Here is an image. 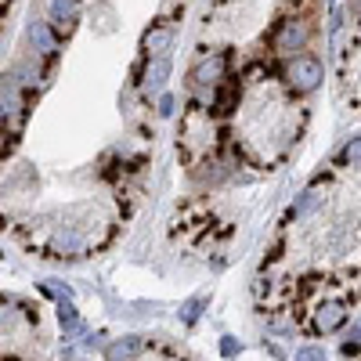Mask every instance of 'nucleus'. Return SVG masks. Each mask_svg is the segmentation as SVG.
I'll list each match as a JSON object with an SVG mask.
<instances>
[{"mask_svg":"<svg viewBox=\"0 0 361 361\" xmlns=\"http://www.w3.org/2000/svg\"><path fill=\"white\" fill-rule=\"evenodd\" d=\"M311 37H314V22L311 18H304V15L282 18L275 25V33H271V51H275L279 58H296V54L307 51Z\"/></svg>","mask_w":361,"mask_h":361,"instance_id":"f257e3e1","label":"nucleus"},{"mask_svg":"<svg viewBox=\"0 0 361 361\" xmlns=\"http://www.w3.org/2000/svg\"><path fill=\"white\" fill-rule=\"evenodd\" d=\"M25 116H29L25 90H22L11 76H4V80H0V130L15 134V130L25 123Z\"/></svg>","mask_w":361,"mask_h":361,"instance_id":"f03ea898","label":"nucleus"},{"mask_svg":"<svg viewBox=\"0 0 361 361\" xmlns=\"http://www.w3.org/2000/svg\"><path fill=\"white\" fill-rule=\"evenodd\" d=\"M282 80L293 94H311V90H318V83L325 80V69L314 54H296V58H289Z\"/></svg>","mask_w":361,"mask_h":361,"instance_id":"7ed1b4c3","label":"nucleus"},{"mask_svg":"<svg viewBox=\"0 0 361 361\" xmlns=\"http://www.w3.org/2000/svg\"><path fill=\"white\" fill-rule=\"evenodd\" d=\"M87 253H90V238L80 224H62L47 243V257H54V260H80Z\"/></svg>","mask_w":361,"mask_h":361,"instance_id":"20e7f679","label":"nucleus"},{"mask_svg":"<svg viewBox=\"0 0 361 361\" xmlns=\"http://www.w3.org/2000/svg\"><path fill=\"white\" fill-rule=\"evenodd\" d=\"M228 69H231L228 51L202 54L199 62H195V69H192V87H199V90H214L221 80H228Z\"/></svg>","mask_w":361,"mask_h":361,"instance_id":"39448f33","label":"nucleus"},{"mask_svg":"<svg viewBox=\"0 0 361 361\" xmlns=\"http://www.w3.org/2000/svg\"><path fill=\"white\" fill-rule=\"evenodd\" d=\"M173 73V62H170V54H159V58H145V69L137 76V87L145 90L148 98L152 94H163L166 90V80Z\"/></svg>","mask_w":361,"mask_h":361,"instance_id":"423d86ee","label":"nucleus"},{"mask_svg":"<svg viewBox=\"0 0 361 361\" xmlns=\"http://www.w3.org/2000/svg\"><path fill=\"white\" fill-rule=\"evenodd\" d=\"M347 318H350V311H347L343 300H325V304H318L314 314H311V333H318V336L336 333V329L347 325Z\"/></svg>","mask_w":361,"mask_h":361,"instance_id":"0eeeda50","label":"nucleus"},{"mask_svg":"<svg viewBox=\"0 0 361 361\" xmlns=\"http://www.w3.org/2000/svg\"><path fill=\"white\" fill-rule=\"evenodd\" d=\"M29 44H33L37 58H54L62 51V33L51 22H29Z\"/></svg>","mask_w":361,"mask_h":361,"instance_id":"6e6552de","label":"nucleus"},{"mask_svg":"<svg viewBox=\"0 0 361 361\" xmlns=\"http://www.w3.org/2000/svg\"><path fill=\"white\" fill-rule=\"evenodd\" d=\"M173 37H177V29H173L170 22H152V29H145V37H141V51H145V58L170 54Z\"/></svg>","mask_w":361,"mask_h":361,"instance_id":"1a4fd4ad","label":"nucleus"},{"mask_svg":"<svg viewBox=\"0 0 361 361\" xmlns=\"http://www.w3.org/2000/svg\"><path fill=\"white\" fill-rule=\"evenodd\" d=\"M80 15H83V0H51V8H47V22L58 33H69L80 22Z\"/></svg>","mask_w":361,"mask_h":361,"instance_id":"9d476101","label":"nucleus"},{"mask_svg":"<svg viewBox=\"0 0 361 361\" xmlns=\"http://www.w3.org/2000/svg\"><path fill=\"white\" fill-rule=\"evenodd\" d=\"M141 350H145V340L141 336H119V340H112L105 347V357L109 361H134Z\"/></svg>","mask_w":361,"mask_h":361,"instance_id":"9b49d317","label":"nucleus"},{"mask_svg":"<svg viewBox=\"0 0 361 361\" xmlns=\"http://www.w3.org/2000/svg\"><path fill=\"white\" fill-rule=\"evenodd\" d=\"M58 322H62V333H66V336H73L76 329H80V314H76V307H73L69 296L58 304Z\"/></svg>","mask_w":361,"mask_h":361,"instance_id":"f8f14e48","label":"nucleus"},{"mask_svg":"<svg viewBox=\"0 0 361 361\" xmlns=\"http://www.w3.org/2000/svg\"><path fill=\"white\" fill-rule=\"evenodd\" d=\"M318 206V192H304L296 202H293V209H289V221H300V217H307L311 209Z\"/></svg>","mask_w":361,"mask_h":361,"instance_id":"ddd939ff","label":"nucleus"},{"mask_svg":"<svg viewBox=\"0 0 361 361\" xmlns=\"http://www.w3.org/2000/svg\"><path fill=\"white\" fill-rule=\"evenodd\" d=\"M202 307H206V296H192V300H185V304H180V322H185V325H195L199 314H202Z\"/></svg>","mask_w":361,"mask_h":361,"instance_id":"4468645a","label":"nucleus"},{"mask_svg":"<svg viewBox=\"0 0 361 361\" xmlns=\"http://www.w3.org/2000/svg\"><path fill=\"white\" fill-rule=\"evenodd\" d=\"M340 163H343V166H357V163H361V134H357V137H350V141L343 145Z\"/></svg>","mask_w":361,"mask_h":361,"instance_id":"2eb2a0df","label":"nucleus"},{"mask_svg":"<svg viewBox=\"0 0 361 361\" xmlns=\"http://www.w3.org/2000/svg\"><path fill=\"white\" fill-rule=\"evenodd\" d=\"M293 361H329V357H325V347L307 343V347H300V350H296V357H293Z\"/></svg>","mask_w":361,"mask_h":361,"instance_id":"dca6fc26","label":"nucleus"},{"mask_svg":"<svg viewBox=\"0 0 361 361\" xmlns=\"http://www.w3.org/2000/svg\"><path fill=\"white\" fill-rule=\"evenodd\" d=\"M173 109H177L173 94H170V90H163L159 102H156V116H159V119H170V116H173Z\"/></svg>","mask_w":361,"mask_h":361,"instance_id":"f3484780","label":"nucleus"},{"mask_svg":"<svg viewBox=\"0 0 361 361\" xmlns=\"http://www.w3.org/2000/svg\"><path fill=\"white\" fill-rule=\"evenodd\" d=\"M238 350H243V347H238V340H235V336H221V354H224L228 361H231Z\"/></svg>","mask_w":361,"mask_h":361,"instance_id":"a211bd4d","label":"nucleus"},{"mask_svg":"<svg viewBox=\"0 0 361 361\" xmlns=\"http://www.w3.org/2000/svg\"><path fill=\"white\" fill-rule=\"evenodd\" d=\"M343 354H347V357H357V354H361V343L347 340V343H343Z\"/></svg>","mask_w":361,"mask_h":361,"instance_id":"6ab92c4d","label":"nucleus"},{"mask_svg":"<svg viewBox=\"0 0 361 361\" xmlns=\"http://www.w3.org/2000/svg\"><path fill=\"white\" fill-rule=\"evenodd\" d=\"M347 340H354V343H361V322H354V325H350V333H347Z\"/></svg>","mask_w":361,"mask_h":361,"instance_id":"aec40b11","label":"nucleus"},{"mask_svg":"<svg viewBox=\"0 0 361 361\" xmlns=\"http://www.w3.org/2000/svg\"><path fill=\"white\" fill-rule=\"evenodd\" d=\"M4 137H8V134H4V130H0V156H4V148H8V145H4Z\"/></svg>","mask_w":361,"mask_h":361,"instance_id":"412c9836","label":"nucleus"},{"mask_svg":"<svg viewBox=\"0 0 361 361\" xmlns=\"http://www.w3.org/2000/svg\"><path fill=\"white\" fill-rule=\"evenodd\" d=\"M357 18H361V0H357Z\"/></svg>","mask_w":361,"mask_h":361,"instance_id":"4be33fe9","label":"nucleus"},{"mask_svg":"<svg viewBox=\"0 0 361 361\" xmlns=\"http://www.w3.org/2000/svg\"><path fill=\"white\" fill-rule=\"evenodd\" d=\"M329 8H336V0H329Z\"/></svg>","mask_w":361,"mask_h":361,"instance_id":"5701e85b","label":"nucleus"}]
</instances>
